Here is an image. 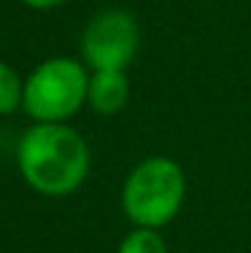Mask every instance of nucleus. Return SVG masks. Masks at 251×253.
<instances>
[{
    "instance_id": "1",
    "label": "nucleus",
    "mask_w": 251,
    "mask_h": 253,
    "mask_svg": "<svg viewBox=\"0 0 251 253\" xmlns=\"http://www.w3.org/2000/svg\"><path fill=\"white\" fill-rule=\"evenodd\" d=\"M16 165L30 189L46 197H65L87 180L92 156L73 126L35 124L22 135Z\"/></svg>"
},
{
    "instance_id": "2",
    "label": "nucleus",
    "mask_w": 251,
    "mask_h": 253,
    "mask_svg": "<svg viewBox=\"0 0 251 253\" xmlns=\"http://www.w3.org/2000/svg\"><path fill=\"white\" fill-rule=\"evenodd\" d=\"M187 200V175L170 156H149L122 186V210L133 226L162 229L178 218Z\"/></svg>"
},
{
    "instance_id": "3",
    "label": "nucleus",
    "mask_w": 251,
    "mask_h": 253,
    "mask_svg": "<svg viewBox=\"0 0 251 253\" xmlns=\"http://www.w3.org/2000/svg\"><path fill=\"white\" fill-rule=\"evenodd\" d=\"M89 73L79 59L54 57L41 62L25 81L22 108L35 124H65L87 105Z\"/></svg>"
},
{
    "instance_id": "4",
    "label": "nucleus",
    "mask_w": 251,
    "mask_h": 253,
    "mask_svg": "<svg viewBox=\"0 0 251 253\" xmlns=\"http://www.w3.org/2000/svg\"><path fill=\"white\" fill-rule=\"evenodd\" d=\"M141 46V27L130 11L108 8L92 16L81 35V54L92 70H127Z\"/></svg>"
},
{
    "instance_id": "5",
    "label": "nucleus",
    "mask_w": 251,
    "mask_h": 253,
    "mask_svg": "<svg viewBox=\"0 0 251 253\" xmlns=\"http://www.w3.org/2000/svg\"><path fill=\"white\" fill-rule=\"evenodd\" d=\"M130 100V78L127 70H92L87 89V105L95 113L113 116Z\"/></svg>"
},
{
    "instance_id": "6",
    "label": "nucleus",
    "mask_w": 251,
    "mask_h": 253,
    "mask_svg": "<svg viewBox=\"0 0 251 253\" xmlns=\"http://www.w3.org/2000/svg\"><path fill=\"white\" fill-rule=\"evenodd\" d=\"M22 97H25V81L8 62L0 59V116L14 113L22 105Z\"/></svg>"
},
{
    "instance_id": "7",
    "label": "nucleus",
    "mask_w": 251,
    "mask_h": 253,
    "mask_svg": "<svg viewBox=\"0 0 251 253\" xmlns=\"http://www.w3.org/2000/svg\"><path fill=\"white\" fill-rule=\"evenodd\" d=\"M116 253H167V243L159 229H141L135 226L127 237L119 243Z\"/></svg>"
},
{
    "instance_id": "8",
    "label": "nucleus",
    "mask_w": 251,
    "mask_h": 253,
    "mask_svg": "<svg viewBox=\"0 0 251 253\" xmlns=\"http://www.w3.org/2000/svg\"><path fill=\"white\" fill-rule=\"evenodd\" d=\"M30 8H38V11H46V8H54V5H62L65 0H25Z\"/></svg>"
}]
</instances>
